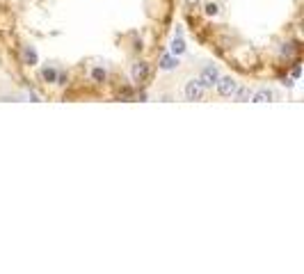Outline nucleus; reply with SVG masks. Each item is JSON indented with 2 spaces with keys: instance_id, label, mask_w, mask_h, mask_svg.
Masks as SVG:
<instances>
[{
  "instance_id": "1",
  "label": "nucleus",
  "mask_w": 304,
  "mask_h": 274,
  "mask_svg": "<svg viewBox=\"0 0 304 274\" xmlns=\"http://www.w3.org/2000/svg\"><path fill=\"white\" fill-rule=\"evenodd\" d=\"M197 80L202 82V87H204V89H206V87L218 85V80H220L218 68H215V66H204V68H202V76H199Z\"/></svg>"
},
{
  "instance_id": "2",
  "label": "nucleus",
  "mask_w": 304,
  "mask_h": 274,
  "mask_svg": "<svg viewBox=\"0 0 304 274\" xmlns=\"http://www.w3.org/2000/svg\"><path fill=\"white\" fill-rule=\"evenodd\" d=\"M202 96H204V87L199 80H190L185 85V99L188 101H202Z\"/></svg>"
},
{
  "instance_id": "3",
  "label": "nucleus",
  "mask_w": 304,
  "mask_h": 274,
  "mask_svg": "<svg viewBox=\"0 0 304 274\" xmlns=\"http://www.w3.org/2000/svg\"><path fill=\"white\" fill-rule=\"evenodd\" d=\"M149 64L146 62H137V64H133V71H131V76H133V82H146L149 80Z\"/></svg>"
},
{
  "instance_id": "4",
  "label": "nucleus",
  "mask_w": 304,
  "mask_h": 274,
  "mask_svg": "<svg viewBox=\"0 0 304 274\" xmlns=\"http://www.w3.org/2000/svg\"><path fill=\"white\" fill-rule=\"evenodd\" d=\"M218 92H220V96H233V92H236V87H238V82L233 80V78H220L218 80Z\"/></svg>"
},
{
  "instance_id": "5",
  "label": "nucleus",
  "mask_w": 304,
  "mask_h": 274,
  "mask_svg": "<svg viewBox=\"0 0 304 274\" xmlns=\"http://www.w3.org/2000/svg\"><path fill=\"white\" fill-rule=\"evenodd\" d=\"M252 101L254 103H268V101H272V92L270 89H258L256 94L252 96Z\"/></svg>"
},
{
  "instance_id": "6",
  "label": "nucleus",
  "mask_w": 304,
  "mask_h": 274,
  "mask_svg": "<svg viewBox=\"0 0 304 274\" xmlns=\"http://www.w3.org/2000/svg\"><path fill=\"white\" fill-rule=\"evenodd\" d=\"M23 62L26 64H37V53L32 48H23Z\"/></svg>"
},
{
  "instance_id": "7",
  "label": "nucleus",
  "mask_w": 304,
  "mask_h": 274,
  "mask_svg": "<svg viewBox=\"0 0 304 274\" xmlns=\"http://www.w3.org/2000/svg\"><path fill=\"white\" fill-rule=\"evenodd\" d=\"M204 14H206V16H218V14H220V5L218 3H206L204 5Z\"/></svg>"
},
{
  "instance_id": "8",
  "label": "nucleus",
  "mask_w": 304,
  "mask_h": 274,
  "mask_svg": "<svg viewBox=\"0 0 304 274\" xmlns=\"http://www.w3.org/2000/svg\"><path fill=\"white\" fill-rule=\"evenodd\" d=\"M171 53H174V55H181V53H185V43H183V39H174V41H171Z\"/></svg>"
},
{
  "instance_id": "9",
  "label": "nucleus",
  "mask_w": 304,
  "mask_h": 274,
  "mask_svg": "<svg viewBox=\"0 0 304 274\" xmlns=\"http://www.w3.org/2000/svg\"><path fill=\"white\" fill-rule=\"evenodd\" d=\"M233 96H236L238 101H247V99H249V89H247V87H236Z\"/></svg>"
},
{
  "instance_id": "10",
  "label": "nucleus",
  "mask_w": 304,
  "mask_h": 274,
  "mask_svg": "<svg viewBox=\"0 0 304 274\" xmlns=\"http://www.w3.org/2000/svg\"><path fill=\"white\" fill-rule=\"evenodd\" d=\"M41 76H44V80H48V82H55V76H57V71H55V68H51V66H48V68H44V71H41Z\"/></svg>"
},
{
  "instance_id": "11",
  "label": "nucleus",
  "mask_w": 304,
  "mask_h": 274,
  "mask_svg": "<svg viewBox=\"0 0 304 274\" xmlns=\"http://www.w3.org/2000/svg\"><path fill=\"white\" fill-rule=\"evenodd\" d=\"M105 76H107L105 68H94V71H92V78H94L96 82H103V80H105Z\"/></svg>"
},
{
  "instance_id": "12",
  "label": "nucleus",
  "mask_w": 304,
  "mask_h": 274,
  "mask_svg": "<svg viewBox=\"0 0 304 274\" xmlns=\"http://www.w3.org/2000/svg\"><path fill=\"white\" fill-rule=\"evenodd\" d=\"M176 64H179V62H176L174 57H163V64H160V66H163V68H174Z\"/></svg>"
},
{
  "instance_id": "13",
  "label": "nucleus",
  "mask_w": 304,
  "mask_h": 274,
  "mask_svg": "<svg viewBox=\"0 0 304 274\" xmlns=\"http://www.w3.org/2000/svg\"><path fill=\"white\" fill-rule=\"evenodd\" d=\"M185 3H190V5H194V3H199V0H185Z\"/></svg>"
}]
</instances>
